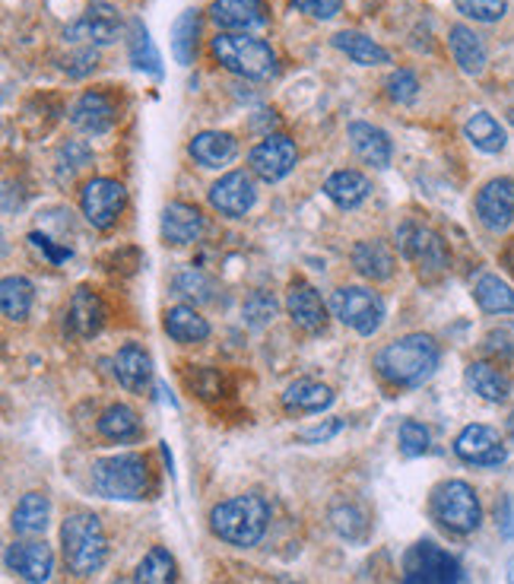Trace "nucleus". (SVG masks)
Listing matches in <instances>:
<instances>
[{"instance_id": "obj_1", "label": "nucleus", "mask_w": 514, "mask_h": 584, "mask_svg": "<svg viewBox=\"0 0 514 584\" xmlns=\"http://www.w3.org/2000/svg\"><path fill=\"white\" fill-rule=\"evenodd\" d=\"M439 359H442V350H439L435 337L407 334V337L387 343L375 357V369L385 382L397 385V388H417L425 378H432V372L439 369Z\"/></svg>"}, {"instance_id": "obj_2", "label": "nucleus", "mask_w": 514, "mask_h": 584, "mask_svg": "<svg viewBox=\"0 0 514 584\" xmlns=\"http://www.w3.org/2000/svg\"><path fill=\"white\" fill-rule=\"evenodd\" d=\"M267 521H270V505L257 492L232 495L210 512L213 534L229 547H242V550H252L260 544V537L267 534Z\"/></svg>"}, {"instance_id": "obj_3", "label": "nucleus", "mask_w": 514, "mask_h": 584, "mask_svg": "<svg viewBox=\"0 0 514 584\" xmlns=\"http://www.w3.org/2000/svg\"><path fill=\"white\" fill-rule=\"evenodd\" d=\"M61 550H65L67 569L77 579H90L102 572L108 559V540L102 530V521L93 512H73L61 524Z\"/></svg>"}, {"instance_id": "obj_4", "label": "nucleus", "mask_w": 514, "mask_h": 584, "mask_svg": "<svg viewBox=\"0 0 514 584\" xmlns=\"http://www.w3.org/2000/svg\"><path fill=\"white\" fill-rule=\"evenodd\" d=\"M150 464L143 455H112L93 464V489L102 499L140 502L150 492Z\"/></svg>"}, {"instance_id": "obj_5", "label": "nucleus", "mask_w": 514, "mask_h": 584, "mask_svg": "<svg viewBox=\"0 0 514 584\" xmlns=\"http://www.w3.org/2000/svg\"><path fill=\"white\" fill-rule=\"evenodd\" d=\"M213 58L235 77L245 80H270L277 73V55L267 42L245 33H220L210 42Z\"/></svg>"}, {"instance_id": "obj_6", "label": "nucleus", "mask_w": 514, "mask_h": 584, "mask_svg": "<svg viewBox=\"0 0 514 584\" xmlns=\"http://www.w3.org/2000/svg\"><path fill=\"white\" fill-rule=\"evenodd\" d=\"M429 512L442 527H448L451 534H460V537L474 534L482 524L480 495L464 480H445L432 489Z\"/></svg>"}, {"instance_id": "obj_7", "label": "nucleus", "mask_w": 514, "mask_h": 584, "mask_svg": "<svg viewBox=\"0 0 514 584\" xmlns=\"http://www.w3.org/2000/svg\"><path fill=\"white\" fill-rule=\"evenodd\" d=\"M397 248L425 280H435L448 270V245L439 232H432L429 226L404 223L397 232Z\"/></svg>"}, {"instance_id": "obj_8", "label": "nucleus", "mask_w": 514, "mask_h": 584, "mask_svg": "<svg viewBox=\"0 0 514 584\" xmlns=\"http://www.w3.org/2000/svg\"><path fill=\"white\" fill-rule=\"evenodd\" d=\"M330 308L343 325L353 327L362 337H372L385 322V299L365 287H340L330 299Z\"/></svg>"}, {"instance_id": "obj_9", "label": "nucleus", "mask_w": 514, "mask_h": 584, "mask_svg": "<svg viewBox=\"0 0 514 584\" xmlns=\"http://www.w3.org/2000/svg\"><path fill=\"white\" fill-rule=\"evenodd\" d=\"M125 203H128V191L115 178H93L80 191V210H83L86 223L96 229L115 226L118 217L125 213Z\"/></svg>"}, {"instance_id": "obj_10", "label": "nucleus", "mask_w": 514, "mask_h": 584, "mask_svg": "<svg viewBox=\"0 0 514 584\" xmlns=\"http://www.w3.org/2000/svg\"><path fill=\"white\" fill-rule=\"evenodd\" d=\"M454 455L470 467H502L509 460V448L492 425L474 422L454 439Z\"/></svg>"}, {"instance_id": "obj_11", "label": "nucleus", "mask_w": 514, "mask_h": 584, "mask_svg": "<svg viewBox=\"0 0 514 584\" xmlns=\"http://www.w3.org/2000/svg\"><path fill=\"white\" fill-rule=\"evenodd\" d=\"M299 163V150L287 133H270L248 153V165L260 182H280Z\"/></svg>"}, {"instance_id": "obj_12", "label": "nucleus", "mask_w": 514, "mask_h": 584, "mask_svg": "<svg viewBox=\"0 0 514 584\" xmlns=\"http://www.w3.org/2000/svg\"><path fill=\"white\" fill-rule=\"evenodd\" d=\"M210 207L229 220H242L257 200V188L248 172H229L210 188Z\"/></svg>"}, {"instance_id": "obj_13", "label": "nucleus", "mask_w": 514, "mask_h": 584, "mask_svg": "<svg viewBox=\"0 0 514 584\" xmlns=\"http://www.w3.org/2000/svg\"><path fill=\"white\" fill-rule=\"evenodd\" d=\"M210 20L223 30V33H257L267 30L270 13L264 0H213L210 7Z\"/></svg>"}, {"instance_id": "obj_14", "label": "nucleus", "mask_w": 514, "mask_h": 584, "mask_svg": "<svg viewBox=\"0 0 514 584\" xmlns=\"http://www.w3.org/2000/svg\"><path fill=\"white\" fill-rule=\"evenodd\" d=\"M477 217L489 232H505L514 223V178H492L477 195Z\"/></svg>"}, {"instance_id": "obj_15", "label": "nucleus", "mask_w": 514, "mask_h": 584, "mask_svg": "<svg viewBox=\"0 0 514 584\" xmlns=\"http://www.w3.org/2000/svg\"><path fill=\"white\" fill-rule=\"evenodd\" d=\"M121 35V13L112 3H90L86 13L65 33L67 42H90V45H112Z\"/></svg>"}, {"instance_id": "obj_16", "label": "nucleus", "mask_w": 514, "mask_h": 584, "mask_svg": "<svg viewBox=\"0 0 514 584\" xmlns=\"http://www.w3.org/2000/svg\"><path fill=\"white\" fill-rule=\"evenodd\" d=\"M7 569L13 575H20L23 582L30 584H45L55 572V552L45 540H23L7 547Z\"/></svg>"}, {"instance_id": "obj_17", "label": "nucleus", "mask_w": 514, "mask_h": 584, "mask_svg": "<svg viewBox=\"0 0 514 584\" xmlns=\"http://www.w3.org/2000/svg\"><path fill=\"white\" fill-rule=\"evenodd\" d=\"M70 121H73V128H80L83 133H93V137L108 133V130L115 128V121H118V105H115V98L108 96V93L90 90V93H83V96L73 102Z\"/></svg>"}, {"instance_id": "obj_18", "label": "nucleus", "mask_w": 514, "mask_h": 584, "mask_svg": "<svg viewBox=\"0 0 514 584\" xmlns=\"http://www.w3.org/2000/svg\"><path fill=\"white\" fill-rule=\"evenodd\" d=\"M105 325V302L93 290H77L70 295L65 312V327L70 337L77 340H90L96 337Z\"/></svg>"}, {"instance_id": "obj_19", "label": "nucleus", "mask_w": 514, "mask_h": 584, "mask_svg": "<svg viewBox=\"0 0 514 584\" xmlns=\"http://www.w3.org/2000/svg\"><path fill=\"white\" fill-rule=\"evenodd\" d=\"M287 312H290L292 325L305 334H322L327 325V308H324L322 295L305 280H295L287 292Z\"/></svg>"}, {"instance_id": "obj_20", "label": "nucleus", "mask_w": 514, "mask_h": 584, "mask_svg": "<svg viewBox=\"0 0 514 584\" xmlns=\"http://www.w3.org/2000/svg\"><path fill=\"white\" fill-rule=\"evenodd\" d=\"M203 229H207L203 213L191 203L175 200L162 210V238L168 245H194V242H200Z\"/></svg>"}, {"instance_id": "obj_21", "label": "nucleus", "mask_w": 514, "mask_h": 584, "mask_svg": "<svg viewBox=\"0 0 514 584\" xmlns=\"http://www.w3.org/2000/svg\"><path fill=\"white\" fill-rule=\"evenodd\" d=\"M353 267L372 283H385L397 270V255L382 238H365L353 248Z\"/></svg>"}, {"instance_id": "obj_22", "label": "nucleus", "mask_w": 514, "mask_h": 584, "mask_svg": "<svg viewBox=\"0 0 514 584\" xmlns=\"http://www.w3.org/2000/svg\"><path fill=\"white\" fill-rule=\"evenodd\" d=\"M115 378L130 394H143L153 382V359H150V353L143 347H137V343L121 347L118 357H115Z\"/></svg>"}, {"instance_id": "obj_23", "label": "nucleus", "mask_w": 514, "mask_h": 584, "mask_svg": "<svg viewBox=\"0 0 514 584\" xmlns=\"http://www.w3.org/2000/svg\"><path fill=\"white\" fill-rule=\"evenodd\" d=\"M188 153H191L194 163L203 165V168H223L235 160L238 143L225 130H203L188 143Z\"/></svg>"}, {"instance_id": "obj_24", "label": "nucleus", "mask_w": 514, "mask_h": 584, "mask_svg": "<svg viewBox=\"0 0 514 584\" xmlns=\"http://www.w3.org/2000/svg\"><path fill=\"white\" fill-rule=\"evenodd\" d=\"M350 143H353L355 156L365 165H375V168H387L390 156H394V147L387 140V133L375 125H365V121H353L350 125Z\"/></svg>"}, {"instance_id": "obj_25", "label": "nucleus", "mask_w": 514, "mask_h": 584, "mask_svg": "<svg viewBox=\"0 0 514 584\" xmlns=\"http://www.w3.org/2000/svg\"><path fill=\"white\" fill-rule=\"evenodd\" d=\"M448 45L454 61H457V67L467 77H480L482 70H486V45H482V38L470 26H464V23L451 26Z\"/></svg>"}, {"instance_id": "obj_26", "label": "nucleus", "mask_w": 514, "mask_h": 584, "mask_svg": "<svg viewBox=\"0 0 514 584\" xmlns=\"http://www.w3.org/2000/svg\"><path fill=\"white\" fill-rule=\"evenodd\" d=\"M372 191V182L355 172V168H343V172H334L327 182H324V195L330 197L340 210H355L365 197Z\"/></svg>"}, {"instance_id": "obj_27", "label": "nucleus", "mask_w": 514, "mask_h": 584, "mask_svg": "<svg viewBox=\"0 0 514 584\" xmlns=\"http://www.w3.org/2000/svg\"><path fill=\"white\" fill-rule=\"evenodd\" d=\"M162 327H165V334H168L175 343H185V347L203 343V340L210 337L207 318H200V315L194 312V305H175V308H168Z\"/></svg>"}, {"instance_id": "obj_28", "label": "nucleus", "mask_w": 514, "mask_h": 584, "mask_svg": "<svg viewBox=\"0 0 514 584\" xmlns=\"http://www.w3.org/2000/svg\"><path fill=\"white\" fill-rule=\"evenodd\" d=\"M48 518H51V502H48V495H42V492H26L23 499H20V505L13 509V530L20 534V537H38V534H45V527H48Z\"/></svg>"}, {"instance_id": "obj_29", "label": "nucleus", "mask_w": 514, "mask_h": 584, "mask_svg": "<svg viewBox=\"0 0 514 584\" xmlns=\"http://www.w3.org/2000/svg\"><path fill=\"white\" fill-rule=\"evenodd\" d=\"M467 385L489 404H502L512 394V382L505 372H499L492 362H470L467 365Z\"/></svg>"}, {"instance_id": "obj_30", "label": "nucleus", "mask_w": 514, "mask_h": 584, "mask_svg": "<svg viewBox=\"0 0 514 584\" xmlns=\"http://www.w3.org/2000/svg\"><path fill=\"white\" fill-rule=\"evenodd\" d=\"M330 404H334V390L322 385V382H312V378L295 382L283 394V407L290 413H322Z\"/></svg>"}, {"instance_id": "obj_31", "label": "nucleus", "mask_w": 514, "mask_h": 584, "mask_svg": "<svg viewBox=\"0 0 514 584\" xmlns=\"http://www.w3.org/2000/svg\"><path fill=\"white\" fill-rule=\"evenodd\" d=\"M334 48H337V51H343V55H347V58L359 67H378L390 61V55H387L385 48H382L375 38H369V35H362V33H353V30L334 35Z\"/></svg>"}, {"instance_id": "obj_32", "label": "nucleus", "mask_w": 514, "mask_h": 584, "mask_svg": "<svg viewBox=\"0 0 514 584\" xmlns=\"http://www.w3.org/2000/svg\"><path fill=\"white\" fill-rule=\"evenodd\" d=\"M474 299L486 315H512L514 312V290L495 273H482L474 287Z\"/></svg>"}, {"instance_id": "obj_33", "label": "nucleus", "mask_w": 514, "mask_h": 584, "mask_svg": "<svg viewBox=\"0 0 514 584\" xmlns=\"http://www.w3.org/2000/svg\"><path fill=\"white\" fill-rule=\"evenodd\" d=\"M35 287L26 277H3L0 283V308L7 315V322H26V315L33 312Z\"/></svg>"}, {"instance_id": "obj_34", "label": "nucleus", "mask_w": 514, "mask_h": 584, "mask_svg": "<svg viewBox=\"0 0 514 584\" xmlns=\"http://www.w3.org/2000/svg\"><path fill=\"white\" fill-rule=\"evenodd\" d=\"M140 432H143L140 417L130 410L128 404H115L98 417V435L108 439V442H133V439H140Z\"/></svg>"}, {"instance_id": "obj_35", "label": "nucleus", "mask_w": 514, "mask_h": 584, "mask_svg": "<svg viewBox=\"0 0 514 584\" xmlns=\"http://www.w3.org/2000/svg\"><path fill=\"white\" fill-rule=\"evenodd\" d=\"M128 55L130 65L137 67V70H147V73H153V77H162L160 51H156V45H153V38H150V30H147L140 20H130Z\"/></svg>"}, {"instance_id": "obj_36", "label": "nucleus", "mask_w": 514, "mask_h": 584, "mask_svg": "<svg viewBox=\"0 0 514 584\" xmlns=\"http://www.w3.org/2000/svg\"><path fill=\"white\" fill-rule=\"evenodd\" d=\"M439 559H442V550L432 540H419L407 556L404 584H439Z\"/></svg>"}, {"instance_id": "obj_37", "label": "nucleus", "mask_w": 514, "mask_h": 584, "mask_svg": "<svg viewBox=\"0 0 514 584\" xmlns=\"http://www.w3.org/2000/svg\"><path fill=\"white\" fill-rule=\"evenodd\" d=\"M175 579H178V565L165 547H153L133 572V584H175Z\"/></svg>"}, {"instance_id": "obj_38", "label": "nucleus", "mask_w": 514, "mask_h": 584, "mask_svg": "<svg viewBox=\"0 0 514 584\" xmlns=\"http://www.w3.org/2000/svg\"><path fill=\"white\" fill-rule=\"evenodd\" d=\"M464 133H467V140L482 150V153H502L505 150V128L489 115V112H477L467 125H464Z\"/></svg>"}, {"instance_id": "obj_39", "label": "nucleus", "mask_w": 514, "mask_h": 584, "mask_svg": "<svg viewBox=\"0 0 514 584\" xmlns=\"http://www.w3.org/2000/svg\"><path fill=\"white\" fill-rule=\"evenodd\" d=\"M197 38H200V13L197 10H185L178 20H175V30H172V55L182 67L194 65L197 58Z\"/></svg>"}, {"instance_id": "obj_40", "label": "nucleus", "mask_w": 514, "mask_h": 584, "mask_svg": "<svg viewBox=\"0 0 514 584\" xmlns=\"http://www.w3.org/2000/svg\"><path fill=\"white\" fill-rule=\"evenodd\" d=\"M175 295L188 302H210L213 299V280L200 270H185L175 277Z\"/></svg>"}, {"instance_id": "obj_41", "label": "nucleus", "mask_w": 514, "mask_h": 584, "mask_svg": "<svg viewBox=\"0 0 514 584\" xmlns=\"http://www.w3.org/2000/svg\"><path fill=\"white\" fill-rule=\"evenodd\" d=\"M385 90H387V98H390V102H397V105H410V102H417V96H419L417 73H413V70H407V67L394 70V73L387 77Z\"/></svg>"}, {"instance_id": "obj_42", "label": "nucleus", "mask_w": 514, "mask_h": 584, "mask_svg": "<svg viewBox=\"0 0 514 584\" xmlns=\"http://www.w3.org/2000/svg\"><path fill=\"white\" fill-rule=\"evenodd\" d=\"M454 7L477 23H499L509 10V0H454Z\"/></svg>"}, {"instance_id": "obj_43", "label": "nucleus", "mask_w": 514, "mask_h": 584, "mask_svg": "<svg viewBox=\"0 0 514 584\" xmlns=\"http://www.w3.org/2000/svg\"><path fill=\"white\" fill-rule=\"evenodd\" d=\"M330 521H334L337 534H340V537H347V540H362V537H365V530H369L365 515H362L355 505H340V509H334V512H330Z\"/></svg>"}, {"instance_id": "obj_44", "label": "nucleus", "mask_w": 514, "mask_h": 584, "mask_svg": "<svg viewBox=\"0 0 514 584\" xmlns=\"http://www.w3.org/2000/svg\"><path fill=\"white\" fill-rule=\"evenodd\" d=\"M429 442H432V435H429V429L417 420H404L400 422V452L407 457H419L429 452Z\"/></svg>"}, {"instance_id": "obj_45", "label": "nucleus", "mask_w": 514, "mask_h": 584, "mask_svg": "<svg viewBox=\"0 0 514 584\" xmlns=\"http://www.w3.org/2000/svg\"><path fill=\"white\" fill-rule=\"evenodd\" d=\"M273 315H277V302H273V295H267V292H252V299L245 302V318H248V325L252 327H264L267 322H273Z\"/></svg>"}, {"instance_id": "obj_46", "label": "nucleus", "mask_w": 514, "mask_h": 584, "mask_svg": "<svg viewBox=\"0 0 514 584\" xmlns=\"http://www.w3.org/2000/svg\"><path fill=\"white\" fill-rule=\"evenodd\" d=\"M295 10H302L312 20H334L343 7V0H292Z\"/></svg>"}, {"instance_id": "obj_47", "label": "nucleus", "mask_w": 514, "mask_h": 584, "mask_svg": "<svg viewBox=\"0 0 514 584\" xmlns=\"http://www.w3.org/2000/svg\"><path fill=\"white\" fill-rule=\"evenodd\" d=\"M30 242H33L35 248H38L45 258L51 260V264H65V260L73 258V252H70V248H65V245H55L48 235H38V232H33V235H30Z\"/></svg>"}, {"instance_id": "obj_48", "label": "nucleus", "mask_w": 514, "mask_h": 584, "mask_svg": "<svg viewBox=\"0 0 514 584\" xmlns=\"http://www.w3.org/2000/svg\"><path fill=\"white\" fill-rule=\"evenodd\" d=\"M340 429H343V420H330V422H324V425H315V429L299 432V442H302V445H322V442H327V439H334Z\"/></svg>"}, {"instance_id": "obj_49", "label": "nucleus", "mask_w": 514, "mask_h": 584, "mask_svg": "<svg viewBox=\"0 0 514 584\" xmlns=\"http://www.w3.org/2000/svg\"><path fill=\"white\" fill-rule=\"evenodd\" d=\"M98 65V55H96V48H80L73 58H70V65L67 67V73L70 77H86V73H93Z\"/></svg>"}, {"instance_id": "obj_50", "label": "nucleus", "mask_w": 514, "mask_h": 584, "mask_svg": "<svg viewBox=\"0 0 514 584\" xmlns=\"http://www.w3.org/2000/svg\"><path fill=\"white\" fill-rule=\"evenodd\" d=\"M495 521H499L502 537H505V540H512L514 537V502L509 499V495L499 502V509H495Z\"/></svg>"}, {"instance_id": "obj_51", "label": "nucleus", "mask_w": 514, "mask_h": 584, "mask_svg": "<svg viewBox=\"0 0 514 584\" xmlns=\"http://www.w3.org/2000/svg\"><path fill=\"white\" fill-rule=\"evenodd\" d=\"M502 264H505V270H509V273L514 277V245H509V248H505V255H502Z\"/></svg>"}, {"instance_id": "obj_52", "label": "nucleus", "mask_w": 514, "mask_h": 584, "mask_svg": "<svg viewBox=\"0 0 514 584\" xmlns=\"http://www.w3.org/2000/svg\"><path fill=\"white\" fill-rule=\"evenodd\" d=\"M509 584H514V556L512 562H509Z\"/></svg>"}, {"instance_id": "obj_53", "label": "nucleus", "mask_w": 514, "mask_h": 584, "mask_svg": "<svg viewBox=\"0 0 514 584\" xmlns=\"http://www.w3.org/2000/svg\"><path fill=\"white\" fill-rule=\"evenodd\" d=\"M509 435H512V442H514V410H512V417H509Z\"/></svg>"}, {"instance_id": "obj_54", "label": "nucleus", "mask_w": 514, "mask_h": 584, "mask_svg": "<svg viewBox=\"0 0 514 584\" xmlns=\"http://www.w3.org/2000/svg\"><path fill=\"white\" fill-rule=\"evenodd\" d=\"M509 118H512V125H514V108H512V115H509Z\"/></svg>"}, {"instance_id": "obj_55", "label": "nucleus", "mask_w": 514, "mask_h": 584, "mask_svg": "<svg viewBox=\"0 0 514 584\" xmlns=\"http://www.w3.org/2000/svg\"><path fill=\"white\" fill-rule=\"evenodd\" d=\"M283 584H290V582H283Z\"/></svg>"}]
</instances>
